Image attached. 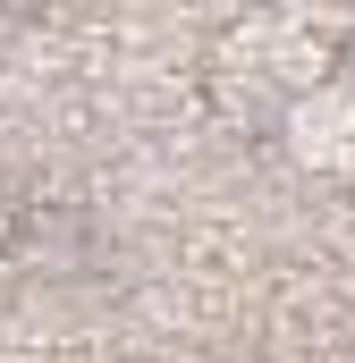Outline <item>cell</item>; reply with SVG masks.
<instances>
[{"mask_svg":"<svg viewBox=\"0 0 355 363\" xmlns=\"http://www.w3.org/2000/svg\"><path fill=\"white\" fill-rule=\"evenodd\" d=\"M288 144L313 169H355V93H305V101H288Z\"/></svg>","mask_w":355,"mask_h":363,"instance_id":"cell-1","label":"cell"}]
</instances>
